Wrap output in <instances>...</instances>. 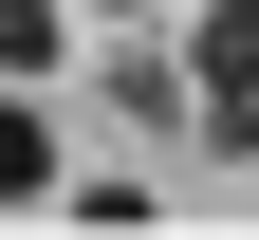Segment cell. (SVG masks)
Segmentation results:
<instances>
[{
    "mask_svg": "<svg viewBox=\"0 0 259 240\" xmlns=\"http://www.w3.org/2000/svg\"><path fill=\"white\" fill-rule=\"evenodd\" d=\"M185 74H204V148H259V0H204Z\"/></svg>",
    "mask_w": 259,
    "mask_h": 240,
    "instance_id": "cell-1",
    "label": "cell"
},
{
    "mask_svg": "<svg viewBox=\"0 0 259 240\" xmlns=\"http://www.w3.org/2000/svg\"><path fill=\"white\" fill-rule=\"evenodd\" d=\"M111 111H130V129H185V148H204V74H167V56H111Z\"/></svg>",
    "mask_w": 259,
    "mask_h": 240,
    "instance_id": "cell-2",
    "label": "cell"
},
{
    "mask_svg": "<svg viewBox=\"0 0 259 240\" xmlns=\"http://www.w3.org/2000/svg\"><path fill=\"white\" fill-rule=\"evenodd\" d=\"M56 19H74V0H0V74H37V56H56Z\"/></svg>",
    "mask_w": 259,
    "mask_h": 240,
    "instance_id": "cell-4",
    "label": "cell"
},
{
    "mask_svg": "<svg viewBox=\"0 0 259 240\" xmlns=\"http://www.w3.org/2000/svg\"><path fill=\"white\" fill-rule=\"evenodd\" d=\"M0 203H56V129H37L19 74H0Z\"/></svg>",
    "mask_w": 259,
    "mask_h": 240,
    "instance_id": "cell-3",
    "label": "cell"
}]
</instances>
